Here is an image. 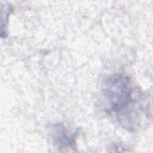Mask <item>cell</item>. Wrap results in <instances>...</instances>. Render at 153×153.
I'll list each match as a JSON object with an SVG mask.
<instances>
[{
	"label": "cell",
	"instance_id": "cell-1",
	"mask_svg": "<svg viewBox=\"0 0 153 153\" xmlns=\"http://www.w3.org/2000/svg\"><path fill=\"white\" fill-rule=\"evenodd\" d=\"M101 94L105 110L123 127L133 130L139 126L142 94L128 76L109 75L103 82Z\"/></svg>",
	"mask_w": 153,
	"mask_h": 153
},
{
	"label": "cell",
	"instance_id": "cell-2",
	"mask_svg": "<svg viewBox=\"0 0 153 153\" xmlns=\"http://www.w3.org/2000/svg\"><path fill=\"white\" fill-rule=\"evenodd\" d=\"M48 134L53 146L60 151H73L76 148V133L62 123L49 125Z\"/></svg>",
	"mask_w": 153,
	"mask_h": 153
}]
</instances>
